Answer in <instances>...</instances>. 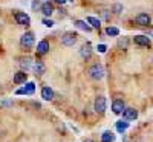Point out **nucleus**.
<instances>
[{
	"mask_svg": "<svg viewBox=\"0 0 153 142\" xmlns=\"http://www.w3.org/2000/svg\"><path fill=\"white\" fill-rule=\"evenodd\" d=\"M32 58H29V57H25V58H22L20 60V69L23 70V72H28V70H31L32 69Z\"/></svg>",
	"mask_w": 153,
	"mask_h": 142,
	"instance_id": "nucleus-16",
	"label": "nucleus"
},
{
	"mask_svg": "<svg viewBox=\"0 0 153 142\" xmlns=\"http://www.w3.org/2000/svg\"><path fill=\"white\" fill-rule=\"evenodd\" d=\"M152 61H153V60H152Z\"/></svg>",
	"mask_w": 153,
	"mask_h": 142,
	"instance_id": "nucleus-32",
	"label": "nucleus"
},
{
	"mask_svg": "<svg viewBox=\"0 0 153 142\" xmlns=\"http://www.w3.org/2000/svg\"><path fill=\"white\" fill-rule=\"evenodd\" d=\"M8 106H12L11 101H2L0 102V107H8Z\"/></svg>",
	"mask_w": 153,
	"mask_h": 142,
	"instance_id": "nucleus-28",
	"label": "nucleus"
},
{
	"mask_svg": "<svg viewBox=\"0 0 153 142\" xmlns=\"http://www.w3.org/2000/svg\"><path fill=\"white\" fill-rule=\"evenodd\" d=\"M40 11H42V14H43L45 17H51V16L55 12V8H54V5L51 3V2H45V3H42Z\"/></svg>",
	"mask_w": 153,
	"mask_h": 142,
	"instance_id": "nucleus-10",
	"label": "nucleus"
},
{
	"mask_svg": "<svg viewBox=\"0 0 153 142\" xmlns=\"http://www.w3.org/2000/svg\"><path fill=\"white\" fill-rule=\"evenodd\" d=\"M150 21H152V18H150V16L147 14V12H141V14H138L135 17V23L138 24V26H149Z\"/></svg>",
	"mask_w": 153,
	"mask_h": 142,
	"instance_id": "nucleus-6",
	"label": "nucleus"
},
{
	"mask_svg": "<svg viewBox=\"0 0 153 142\" xmlns=\"http://www.w3.org/2000/svg\"><path fill=\"white\" fill-rule=\"evenodd\" d=\"M101 142H115V135L110 130H106L101 135Z\"/></svg>",
	"mask_w": 153,
	"mask_h": 142,
	"instance_id": "nucleus-20",
	"label": "nucleus"
},
{
	"mask_svg": "<svg viewBox=\"0 0 153 142\" xmlns=\"http://www.w3.org/2000/svg\"><path fill=\"white\" fill-rule=\"evenodd\" d=\"M46 2H51V0H46Z\"/></svg>",
	"mask_w": 153,
	"mask_h": 142,
	"instance_id": "nucleus-31",
	"label": "nucleus"
},
{
	"mask_svg": "<svg viewBox=\"0 0 153 142\" xmlns=\"http://www.w3.org/2000/svg\"><path fill=\"white\" fill-rule=\"evenodd\" d=\"M127 44H129V40H127L126 37H123V38H120V40H118V46H120V47L127 49Z\"/></svg>",
	"mask_w": 153,
	"mask_h": 142,
	"instance_id": "nucleus-24",
	"label": "nucleus"
},
{
	"mask_svg": "<svg viewBox=\"0 0 153 142\" xmlns=\"http://www.w3.org/2000/svg\"><path fill=\"white\" fill-rule=\"evenodd\" d=\"M32 70H34L35 75H43V73H46V66H45V63H43V61H34Z\"/></svg>",
	"mask_w": 153,
	"mask_h": 142,
	"instance_id": "nucleus-14",
	"label": "nucleus"
},
{
	"mask_svg": "<svg viewBox=\"0 0 153 142\" xmlns=\"http://www.w3.org/2000/svg\"><path fill=\"white\" fill-rule=\"evenodd\" d=\"M54 96H55V93H54V90L51 89L49 86H45V87L42 89V98H43L45 101H52Z\"/></svg>",
	"mask_w": 153,
	"mask_h": 142,
	"instance_id": "nucleus-15",
	"label": "nucleus"
},
{
	"mask_svg": "<svg viewBox=\"0 0 153 142\" xmlns=\"http://www.w3.org/2000/svg\"><path fill=\"white\" fill-rule=\"evenodd\" d=\"M14 18H16V21L20 24V26L28 28L29 24H31V17L26 14V12H22V11H14Z\"/></svg>",
	"mask_w": 153,
	"mask_h": 142,
	"instance_id": "nucleus-4",
	"label": "nucleus"
},
{
	"mask_svg": "<svg viewBox=\"0 0 153 142\" xmlns=\"http://www.w3.org/2000/svg\"><path fill=\"white\" fill-rule=\"evenodd\" d=\"M80 55H81L83 60H89V58L92 57V46H91V43H84V44L81 46Z\"/></svg>",
	"mask_w": 153,
	"mask_h": 142,
	"instance_id": "nucleus-12",
	"label": "nucleus"
},
{
	"mask_svg": "<svg viewBox=\"0 0 153 142\" xmlns=\"http://www.w3.org/2000/svg\"><path fill=\"white\" fill-rule=\"evenodd\" d=\"M104 73H106V70H104V67H103V64H100V63L92 64V66L87 69V76H89L91 80H94V81L103 80V78H104Z\"/></svg>",
	"mask_w": 153,
	"mask_h": 142,
	"instance_id": "nucleus-1",
	"label": "nucleus"
},
{
	"mask_svg": "<svg viewBox=\"0 0 153 142\" xmlns=\"http://www.w3.org/2000/svg\"><path fill=\"white\" fill-rule=\"evenodd\" d=\"M26 80H28V73L23 72V70H19L17 73H14V78H12L14 84H25Z\"/></svg>",
	"mask_w": 153,
	"mask_h": 142,
	"instance_id": "nucleus-13",
	"label": "nucleus"
},
{
	"mask_svg": "<svg viewBox=\"0 0 153 142\" xmlns=\"http://www.w3.org/2000/svg\"><path fill=\"white\" fill-rule=\"evenodd\" d=\"M124 109H126L124 99H113V102H112V112L115 115H121L124 112Z\"/></svg>",
	"mask_w": 153,
	"mask_h": 142,
	"instance_id": "nucleus-9",
	"label": "nucleus"
},
{
	"mask_svg": "<svg viewBox=\"0 0 153 142\" xmlns=\"http://www.w3.org/2000/svg\"><path fill=\"white\" fill-rule=\"evenodd\" d=\"M37 52L40 55H46L49 52V41L48 40H42L40 43L37 44Z\"/></svg>",
	"mask_w": 153,
	"mask_h": 142,
	"instance_id": "nucleus-18",
	"label": "nucleus"
},
{
	"mask_svg": "<svg viewBox=\"0 0 153 142\" xmlns=\"http://www.w3.org/2000/svg\"><path fill=\"white\" fill-rule=\"evenodd\" d=\"M83 142H95L94 139H83Z\"/></svg>",
	"mask_w": 153,
	"mask_h": 142,
	"instance_id": "nucleus-30",
	"label": "nucleus"
},
{
	"mask_svg": "<svg viewBox=\"0 0 153 142\" xmlns=\"http://www.w3.org/2000/svg\"><path fill=\"white\" fill-rule=\"evenodd\" d=\"M127 128H129V122H126V119L117 122V130H118V133H124Z\"/></svg>",
	"mask_w": 153,
	"mask_h": 142,
	"instance_id": "nucleus-21",
	"label": "nucleus"
},
{
	"mask_svg": "<svg viewBox=\"0 0 153 142\" xmlns=\"http://www.w3.org/2000/svg\"><path fill=\"white\" fill-rule=\"evenodd\" d=\"M74 26L78 28V29H81V31H84V32H91V31H92L91 24H89L86 20H75V21H74Z\"/></svg>",
	"mask_w": 153,
	"mask_h": 142,
	"instance_id": "nucleus-17",
	"label": "nucleus"
},
{
	"mask_svg": "<svg viewBox=\"0 0 153 142\" xmlns=\"http://www.w3.org/2000/svg\"><path fill=\"white\" fill-rule=\"evenodd\" d=\"M42 8V2H38V0H34L32 2V9L37 11V9H40Z\"/></svg>",
	"mask_w": 153,
	"mask_h": 142,
	"instance_id": "nucleus-26",
	"label": "nucleus"
},
{
	"mask_svg": "<svg viewBox=\"0 0 153 142\" xmlns=\"http://www.w3.org/2000/svg\"><path fill=\"white\" fill-rule=\"evenodd\" d=\"M43 24H45V26H48V28H52L54 26V21L51 20V18H43Z\"/></svg>",
	"mask_w": 153,
	"mask_h": 142,
	"instance_id": "nucleus-25",
	"label": "nucleus"
},
{
	"mask_svg": "<svg viewBox=\"0 0 153 142\" xmlns=\"http://www.w3.org/2000/svg\"><path fill=\"white\" fill-rule=\"evenodd\" d=\"M76 41H78V35L75 32H65L61 37V44L66 47H72Z\"/></svg>",
	"mask_w": 153,
	"mask_h": 142,
	"instance_id": "nucleus-3",
	"label": "nucleus"
},
{
	"mask_svg": "<svg viewBox=\"0 0 153 142\" xmlns=\"http://www.w3.org/2000/svg\"><path fill=\"white\" fill-rule=\"evenodd\" d=\"M97 49H98V52L104 54L106 50H107V46H106V44H98V46H97Z\"/></svg>",
	"mask_w": 153,
	"mask_h": 142,
	"instance_id": "nucleus-27",
	"label": "nucleus"
},
{
	"mask_svg": "<svg viewBox=\"0 0 153 142\" xmlns=\"http://www.w3.org/2000/svg\"><path fill=\"white\" fill-rule=\"evenodd\" d=\"M86 21L91 24V28H92V29H100V28H101V20L97 18V17L89 16V17H86Z\"/></svg>",
	"mask_w": 153,
	"mask_h": 142,
	"instance_id": "nucleus-19",
	"label": "nucleus"
},
{
	"mask_svg": "<svg viewBox=\"0 0 153 142\" xmlns=\"http://www.w3.org/2000/svg\"><path fill=\"white\" fill-rule=\"evenodd\" d=\"M123 5L121 3H115V5H112V12H113V14H121V12H123Z\"/></svg>",
	"mask_w": 153,
	"mask_h": 142,
	"instance_id": "nucleus-23",
	"label": "nucleus"
},
{
	"mask_svg": "<svg viewBox=\"0 0 153 142\" xmlns=\"http://www.w3.org/2000/svg\"><path fill=\"white\" fill-rule=\"evenodd\" d=\"M106 34H107L109 37H118V35H120V29L115 28V26H107Z\"/></svg>",
	"mask_w": 153,
	"mask_h": 142,
	"instance_id": "nucleus-22",
	"label": "nucleus"
},
{
	"mask_svg": "<svg viewBox=\"0 0 153 142\" xmlns=\"http://www.w3.org/2000/svg\"><path fill=\"white\" fill-rule=\"evenodd\" d=\"M106 109H107V99H106V96H103V95L97 96L95 102H94V110L97 113H104Z\"/></svg>",
	"mask_w": 153,
	"mask_h": 142,
	"instance_id": "nucleus-5",
	"label": "nucleus"
},
{
	"mask_svg": "<svg viewBox=\"0 0 153 142\" xmlns=\"http://www.w3.org/2000/svg\"><path fill=\"white\" fill-rule=\"evenodd\" d=\"M121 115H123V118H124L126 121H135V119L138 118V110L133 109V107H126Z\"/></svg>",
	"mask_w": 153,
	"mask_h": 142,
	"instance_id": "nucleus-8",
	"label": "nucleus"
},
{
	"mask_svg": "<svg viewBox=\"0 0 153 142\" xmlns=\"http://www.w3.org/2000/svg\"><path fill=\"white\" fill-rule=\"evenodd\" d=\"M133 43L138 44V46L149 47V46H150V38H149L147 35H135V37H133Z\"/></svg>",
	"mask_w": 153,
	"mask_h": 142,
	"instance_id": "nucleus-11",
	"label": "nucleus"
},
{
	"mask_svg": "<svg viewBox=\"0 0 153 142\" xmlns=\"http://www.w3.org/2000/svg\"><path fill=\"white\" fill-rule=\"evenodd\" d=\"M54 2H55V3H58V5H65V3L68 2V0H54Z\"/></svg>",
	"mask_w": 153,
	"mask_h": 142,
	"instance_id": "nucleus-29",
	"label": "nucleus"
},
{
	"mask_svg": "<svg viewBox=\"0 0 153 142\" xmlns=\"http://www.w3.org/2000/svg\"><path fill=\"white\" fill-rule=\"evenodd\" d=\"M35 43V35L34 32L28 31V32H25L22 37H20V46L25 47V49H31Z\"/></svg>",
	"mask_w": 153,
	"mask_h": 142,
	"instance_id": "nucleus-2",
	"label": "nucleus"
},
{
	"mask_svg": "<svg viewBox=\"0 0 153 142\" xmlns=\"http://www.w3.org/2000/svg\"><path fill=\"white\" fill-rule=\"evenodd\" d=\"M34 92H35V84L34 83H26L25 87L16 90V95H34Z\"/></svg>",
	"mask_w": 153,
	"mask_h": 142,
	"instance_id": "nucleus-7",
	"label": "nucleus"
}]
</instances>
